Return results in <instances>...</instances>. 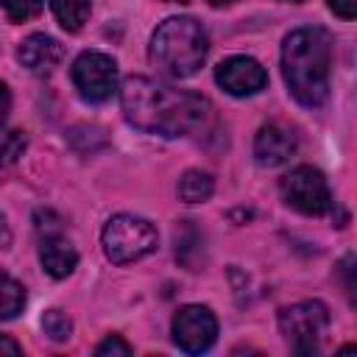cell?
I'll return each mask as SVG.
<instances>
[{
  "label": "cell",
  "instance_id": "ffe728a7",
  "mask_svg": "<svg viewBox=\"0 0 357 357\" xmlns=\"http://www.w3.org/2000/svg\"><path fill=\"white\" fill-rule=\"evenodd\" d=\"M326 3L343 20H354V14H357V0H326Z\"/></svg>",
  "mask_w": 357,
  "mask_h": 357
},
{
  "label": "cell",
  "instance_id": "52a82bcc",
  "mask_svg": "<svg viewBox=\"0 0 357 357\" xmlns=\"http://www.w3.org/2000/svg\"><path fill=\"white\" fill-rule=\"evenodd\" d=\"M282 195L293 209L304 215H324L332 206V195L324 173L310 165H301L282 178Z\"/></svg>",
  "mask_w": 357,
  "mask_h": 357
},
{
  "label": "cell",
  "instance_id": "44dd1931",
  "mask_svg": "<svg viewBox=\"0 0 357 357\" xmlns=\"http://www.w3.org/2000/svg\"><path fill=\"white\" fill-rule=\"evenodd\" d=\"M0 354H8V357H17V354H22V349H20V343H17V340H11V337H6V335H0Z\"/></svg>",
  "mask_w": 357,
  "mask_h": 357
},
{
  "label": "cell",
  "instance_id": "5bb4252c",
  "mask_svg": "<svg viewBox=\"0 0 357 357\" xmlns=\"http://www.w3.org/2000/svg\"><path fill=\"white\" fill-rule=\"evenodd\" d=\"M25 304V290L17 279H11L6 271H0V321L14 318Z\"/></svg>",
  "mask_w": 357,
  "mask_h": 357
},
{
  "label": "cell",
  "instance_id": "30bf717a",
  "mask_svg": "<svg viewBox=\"0 0 357 357\" xmlns=\"http://www.w3.org/2000/svg\"><path fill=\"white\" fill-rule=\"evenodd\" d=\"M298 148V139L296 134L282 126V123H268L257 131V139H254V156L259 165L265 167H276L282 162H287Z\"/></svg>",
  "mask_w": 357,
  "mask_h": 357
},
{
  "label": "cell",
  "instance_id": "7c38bea8",
  "mask_svg": "<svg viewBox=\"0 0 357 357\" xmlns=\"http://www.w3.org/2000/svg\"><path fill=\"white\" fill-rule=\"evenodd\" d=\"M17 59L31 73H45V70H53L59 64L61 45L47 33H31L28 39H22V45L17 50Z\"/></svg>",
  "mask_w": 357,
  "mask_h": 357
},
{
  "label": "cell",
  "instance_id": "7a4b0ae2",
  "mask_svg": "<svg viewBox=\"0 0 357 357\" xmlns=\"http://www.w3.org/2000/svg\"><path fill=\"white\" fill-rule=\"evenodd\" d=\"M332 42L324 28H298L284 36L282 73L301 106H321L329 95Z\"/></svg>",
  "mask_w": 357,
  "mask_h": 357
},
{
  "label": "cell",
  "instance_id": "277c9868",
  "mask_svg": "<svg viewBox=\"0 0 357 357\" xmlns=\"http://www.w3.org/2000/svg\"><path fill=\"white\" fill-rule=\"evenodd\" d=\"M100 243H103V254L114 265H126V262H137V259L148 257L151 251H156L159 234H156L153 223L145 220V218H137V215H114L103 226Z\"/></svg>",
  "mask_w": 357,
  "mask_h": 357
},
{
  "label": "cell",
  "instance_id": "ba28073f",
  "mask_svg": "<svg viewBox=\"0 0 357 357\" xmlns=\"http://www.w3.org/2000/svg\"><path fill=\"white\" fill-rule=\"evenodd\" d=\"M218 337V321L209 307L201 304H187L176 312L173 318V340L181 351L187 354H201L206 351Z\"/></svg>",
  "mask_w": 357,
  "mask_h": 357
},
{
  "label": "cell",
  "instance_id": "8992f818",
  "mask_svg": "<svg viewBox=\"0 0 357 357\" xmlns=\"http://www.w3.org/2000/svg\"><path fill=\"white\" fill-rule=\"evenodd\" d=\"M73 84L89 103H103L117 89V64L106 53L86 50L73 61Z\"/></svg>",
  "mask_w": 357,
  "mask_h": 357
},
{
  "label": "cell",
  "instance_id": "9c48e42d",
  "mask_svg": "<svg viewBox=\"0 0 357 357\" xmlns=\"http://www.w3.org/2000/svg\"><path fill=\"white\" fill-rule=\"evenodd\" d=\"M215 81L234 98H245V95H257L259 89H265L268 84V73L265 67L251 59V56H229L226 61L218 64L215 70Z\"/></svg>",
  "mask_w": 357,
  "mask_h": 357
},
{
  "label": "cell",
  "instance_id": "6da1fadb",
  "mask_svg": "<svg viewBox=\"0 0 357 357\" xmlns=\"http://www.w3.org/2000/svg\"><path fill=\"white\" fill-rule=\"evenodd\" d=\"M120 103L126 120L148 134L162 137H184L204 126L209 114L206 98L184 89H173L170 84L131 75L120 86Z\"/></svg>",
  "mask_w": 357,
  "mask_h": 357
},
{
  "label": "cell",
  "instance_id": "3957f363",
  "mask_svg": "<svg viewBox=\"0 0 357 357\" xmlns=\"http://www.w3.org/2000/svg\"><path fill=\"white\" fill-rule=\"evenodd\" d=\"M209 50L206 31L192 17H170L151 36V61L167 78H190L198 73Z\"/></svg>",
  "mask_w": 357,
  "mask_h": 357
},
{
  "label": "cell",
  "instance_id": "ac0fdd59",
  "mask_svg": "<svg viewBox=\"0 0 357 357\" xmlns=\"http://www.w3.org/2000/svg\"><path fill=\"white\" fill-rule=\"evenodd\" d=\"M0 6L8 14V20L25 22V20H31V17H36L42 11L45 0H0Z\"/></svg>",
  "mask_w": 357,
  "mask_h": 357
},
{
  "label": "cell",
  "instance_id": "2e32d148",
  "mask_svg": "<svg viewBox=\"0 0 357 357\" xmlns=\"http://www.w3.org/2000/svg\"><path fill=\"white\" fill-rule=\"evenodd\" d=\"M25 145H28V139H25L22 131H17V128H0V167L14 165L22 156Z\"/></svg>",
  "mask_w": 357,
  "mask_h": 357
},
{
  "label": "cell",
  "instance_id": "d4e9b609",
  "mask_svg": "<svg viewBox=\"0 0 357 357\" xmlns=\"http://www.w3.org/2000/svg\"><path fill=\"white\" fill-rule=\"evenodd\" d=\"M173 3H187V0H173Z\"/></svg>",
  "mask_w": 357,
  "mask_h": 357
},
{
  "label": "cell",
  "instance_id": "d6986e66",
  "mask_svg": "<svg viewBox=\"0 0 357 357\" xmlns=\"http://www.w3.org/2000/svg\"><path fill=\"white\" fill-rule=\"evenodd\" d=\"M95 354H98V357H109V354H112V357H114V354L128 357V354H131V346H128L120 335H109V337L95 349Z\"/></svg>",
  "mask_w": 357,
  "mask_h": 357
},
{
  "label": "cell",
  "instance_id": "7402d4cb",
  "mask_svg": "<svg viewBox=\"0 0 357 357\" xmlns=\"http://www.w3.org/2000/svg\"><path fill=\"white\" fill-rule=\"evenodd\" d=\"M8 109H11V95H8V86L0 81V123L8 117Z\"/></svg>",
  "mask_w": 357,
  "mask_h": 357
},
{
  "label": "cell",
  "instance_id": "e0dca14e",
  "mask_svg": "<svg viewBox=\"0 0 357 357\" xmlns=\"http://www.w3.org/2000/svg\"><path fill=\"white\" fill-rule=\"evenodd\" d=\"M42 329L50 340H67L70 332H73V321L61 312V310H47L42 315Z\"/></svg>",
  "mask_w": 357,
  "mask_h": 357
},
{
  "label": "cell",
  "instance_id": "cb8c5ba5",
  "mask_svg": "<svg viewBox=\"0 0 357 357\" xmlns=\"http://www.w3.org/2000/svg\"><path fill=\"white\" fill-rule=\"evenodd\" d=\"M212 6H229V3H234V0H209Z\"/></svg>",
  "mask_w": 357,
  "mask_h": 357
},
{
  "label": "cell",
  "instance_id": "9a60e30c",
  "mask_svg": "<svg viewBox=\"0 0 357 357\" xmlns=\"http://www.w3.org/2000/svg\"><path fill=\"white\" fill-rule=\"evenodd\" d=\"M56 20L67 31H78L89 17V0H50Z\"/></svg>",
  "mask_w": 357,
  "mask_h": 357
},
{
  "label": "cell",
  "instance_id": "8fae6325",
  "mask_svg": "<svg viewBox=\"0 0 357 357\" xmlns=\"http://www.w3.org/2000/svg\"><path fill=\"white\" fill-rule=\"evenodd\" d=\"M39 259L42 268L53 276V279H64L75 271L78 265V251L73 248L70 240H64L59 231L42 234V245H39Z\"/></svg>",
  "mask_w": 357,
  "mask_h": 357
},
{
  "label": "cell",
  "instance_id": "4fadbf2b",
  "mask_svg": "<svg viewBox=\"0 0 357 357\" xmlns=\"http://www.w3.org/2000/svg\"><path fill=\"white\" fill-rule=\"evenodd\" d=\"M215 184H212V176L204 173V170H187L181 178H178V198L187 201V204H201L212 195Z\"/></svg>",
  "mask_w": 357,
  "mask_h": 357
},
{
  "label": "cell",
  "instance_id": "484cf974",
  "mask_svg": "<svg viewBox=\"0 0 357 357\" xmlns=\"http://www.w3.org/2000/svg\"><path fill=\"white\" fill-rule=\"evenodd\" d=\"M290 3H298V0H290Z\"/></svg>",
  "mask_w": 357,
  "mask_h": 357
},
{
  "label": "cell",
  "instance_id": "603a6c76",
  "mask_svg": "<svg viewBox=\"0 0 357 357\" xmlns=\"http://www.w3.org/2000/svg\"><path fill=\"white\" fill-rule=\"evenodd\" d=\"M11 243V231H8V226H6V218L0 215V248H6Z\"/></svg>",
  "mask_w": 357,
  "mask_h": 357
},
{
  "label": "cell",
  "instance_id": "5b68a950",
  "mask_svg": "<svg viewBox=\"0 0 357 357\" xmlns=\"http://www.w3.org/2000/svg\"><path fill=\"white\" fill-rule=\"evenodd\" d=\"M279 329L298 354H312L329 329V310L321 301L290 304L279 312Z\"/></svg>",
  "mask_w": 357,
  "mask_h": 357
}]
</instances>
